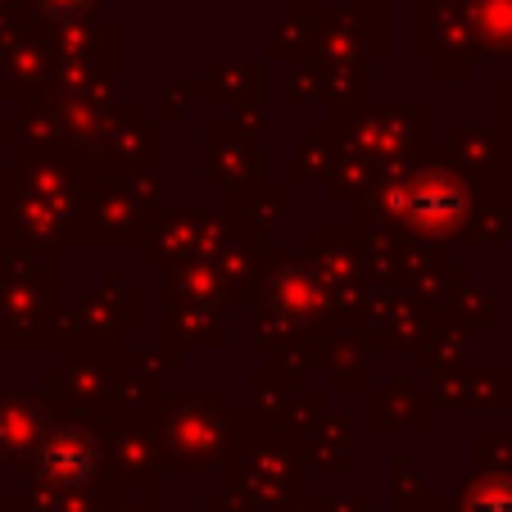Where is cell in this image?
I'll list each match as a JSON object with an SVG mask.
<instances>
[{"mask_svg": "<svg viewBox=\"0 0 512 512\" xmlns=\"http://www.w3.org/2000/svg\"><path fill=\"white\" fill-rule=\"evenodd\" d=\"M481 512H512V494H508V490L485 494V499H481Z\"/></svg>", "mask_w": 512, "mask_h": 512, "instance_id": "obj_1", "label": "cell"}]
</instances>
